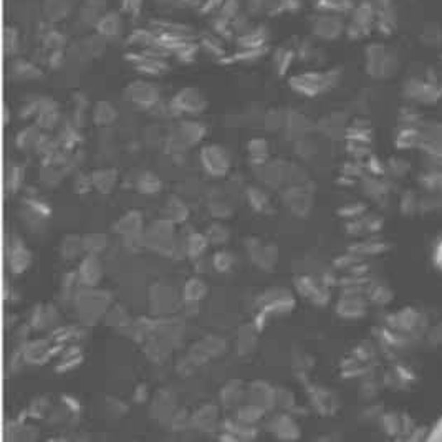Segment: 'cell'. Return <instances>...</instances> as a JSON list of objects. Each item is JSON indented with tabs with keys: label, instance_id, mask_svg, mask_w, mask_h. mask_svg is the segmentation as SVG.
<instances>
[{
	"label": "cell",
	"instance_id": "obj_11",
	"mask_svg": "<svg viewBox=\"0 0 442 442\" xmlns=\"http://www.w3.org/2000/svg\"><path fill=\"white\" fill-rule=\"evenodd\" d=\"M108 47V42L103 39L102 35H98L97 32H91L78 39V42L75 43L76 53L81 58H98L104 53V50Z\"/></svg>",
	"mask_w": 442,
	"mask_h": 442
},
{
	"label": "cell",
	"instance_id": "obj_12",
	"mask_svg": "<svg viewBox=\"0 0 442 442\" xmlns=\"http://www.w3.org/2000/svg\"><path fill=\"white\" fill-rule=\"evenodd\" d=\"M199 47H200V52L211 55V57L216 58L217 62L222 63L227 58L224 39H221V36L214 34V32L199 36Z\"/></svg>",
	"mask_w": 442,
	"mask_h": 442
},
{
	"label": "cell",
	"instance_id": "obj_28",
	"mask_svg": "<svg viewBox=\"0 0 442 442\" xmlns=\"http://www.w3.org/2000/svg\"><path fill=\"white\" fill-rule=\"evenodd\" d=\"M249 202L255 211H267L268 209V198L261 189H249Z\"/></svg>",
	"mask_w": 442,
	"mask_h": 442
},
{
	"label": "cell",
	"instance_id": "obj_15",
	"mask_svg": "<svg viewBox=\"0 0 442 442\" xmlns=\"http://www.w3.org/2000/svg\"><path fill=\"white\" fill-rule=\"evenodd\" d=\"M93 120L99 127H109L118 120V109L109 102H98L93 108Z\"/></svg>",
	"mask_w": 442,
	"mask_h": 442
},
{
	"label": "cell",
	"instance_id": "obj_10",
	"mask_svg": "<svg viewBox=\"0 0 442 442\" xmlns=\"http://www.w3.org/2000/svg\"><path fill=\"white\" fill-rule=\"evenodd\" d=\"M268 40H270V30L267 25L255 24L252 30L247 34L235 36L237 50H262L267 48Z\"/></svg>",
	"mask_w": 442,
	"mask_h": 442
},
{
	"label": "cell",
	"instance_id": "obj_34",
	"mask_svg": "<svg viewBox=\"0 0 442 442\" xmlns=\"http://www.w3.org/2000/svg\"><path fill=\"white\" fill-rule=\"evenodd\" d=\"M427 441L432 442H442V416L432 424L429 434H427Z\"/></svg>",
	"mask_w": 442,
	"mask_h": 442
},
{
	"label": "cell",
	"instance_id": "obj_31",
	"mask_svg": "<svg viewBox=\"0 0 442 442\" xmlns=\"http://www.w3.org/2000/svg\"><path fill=\"white\" fill-rule=\"evenodd\" d=\"M270 2L272 0H245V12L252 17L262 15V13L267 12V7Z\"/></svg>",
	"mask_w": 442,
	"mask_h": 442
},
{
	"label": "cell",
	"instance_id": "obj_26",
	"mask_svg": "<svg viewBox=\"0 0 442 442\" xmlns=\"http://www.w3.org/2000/svg\"><path fill=\"white\" fill-rule=\"evenodd\" d=\"M144 7V0H121L120 11L123 12V15L136 18L139 17V13L143 12Z\"/></svg>",
	"mask_w": 442,
	"mask_h": 442
},
{
	"label": "cell",
	"instance_id": "obj_2",
	"mask_svg": "<svg viewBox=\"0 0 442 442\" xmlns=\"http://www.w3.org/2000/svg\"><path fill=\"white\" fill-rule=\"evenodd\" d=\"M207 98L198 88L188 86L181 88L170 102V111L172 116H198L200 113L206 111Z\"/></svg>",
	"mask_w": 442,
	"mask_h": 442
},
{
	"label": "cell",
	"instance_id": "obj_19",
	"mask_svg": "<svg viewBox=\"0 0 442 442\" xmlns=\"http://www.w3.org/2000/svg\"><path fill=\"white\" fill-rule=\"evenodd\" d=\"M272 429H273V432H275V436L279 437V439H286V441L297 439L298 434H300L297 427H295V422L285 416L277 417L275 421H273Z\"/></svg>",
	"mask_w": 442,
	"mask_h": 442
},
{
	"label": "cell",
	"instance_id": "obj_6",
	"mask_svg": "<svg viewBox=\"0 0 442 442\" xmlns=\"http://www.w3.org/2000/svg\"><path fill=\"white\" fill-rule=\"evenodd\" d=\"M108 11V0H81L75 12L76 25H80L81 30L95 32L99 18Z\"/></svg>",
	"mask_w": 442,
	"mask_h": 442
},
{
	"label": "cell",
	"instance_id": "obj_3",
	"mask_svg": "<svg viewBox=\"0 0 442 442\" xmlns=\"http://www.w3.org/2000/svg\"><path fill=\"white\" fill-rule=\"evenodd\" d=\"M125 99L136 108L153 111L161 103V90L151 80H136L125 88Z\"/></svg>",
	"mask_w": 442,
	"mask_h": 442
},
{
	"label": "cell",
	"instance_id": "obj_1",
	"mask_svg": "<svg viewBox=\"0 0 442 442\" xmlns=\"http://www.w3.org/2000/svg\"><path fill=\"white\" fill-rule=\"evenodd\" d=\"M125 58L126 62H130L133 65V68L139 75L146 76V78H156V76L166 75L171 68V53L163 47L133 50V52H127Z\"/></svg>",
	"mask_w": 442,
	"mask_h": 442
},
{
	"label": "cell",
	"instance_id": "obj_7",
	"mask_svg": "<svg viewBox=\"0 0 442 442\" xmlns=\"http://www.w3.org/2000/svg\"><path fill=\"white\" fill-rule=\"evenodd\" d=\"M76 8H78L76 0H42L40 2L42 18L53 25L65 22L71 15H75Z\"/></svg>",
	"mask_w": 442,
	"mask_h": 442
},
{
	"label": "cell",
	"instance_id": "obj_17",
	"mask_svg": "<svg viewBox=\"0 0 442 442\" xmlns=\"http://www.w3.org/2000/svg\"><path fill=\"white\" fill-rule=\"evenodd\" d=\"M22 47V36L20 32L15 25H6L4 29V52L8 58H15Z\"/></svg>",
	"mask_w": 442,
	"mask_h": 442
},
{
	"label": "cell",
	"instance_id": "obj_32",
	"mask_svg": "<svg viewBox=\"0 0 442 442\" xmlns=\"http://www.w3.org/2000/svg\"><path fill=\"white\" fill-rule=\"evenodd\" d=\"M195 417H198V421H194V422H198V426L200 427L212 424V421L216 419V408H212V406L202 408L198 414H195Z\"/></svg>",
	"mask_w": 442,
	"mask_h": 442
},
{
	"label": "cell",
	"instance_id": "obj_8",
	"mask_svg": "<svg viewBox=\"0 0 442 442\" xmlns=\"http://www.w3.org/2000/svg\"><path fill=\"white\" fill-rule=\"evenodd\" d=\"M312 35L320 40H335L343 32V22L335 13L320 12L312 18Z\"/></svg>",
	"mask_w": 442,
	"mask_h": 442
},
{
	"label": "cell",
	"instance_id": "obj_21",
	"mask_svg": "<svg viewBox=\"0 0 442 442\" xmlns=\"http://www.w3.org/2000/svg\"><path fill=\"white\" fill-rule=\"evenodd\" d=\"M78 277L88 285L97 284L98 277H99V263L97 258H93V257L86 258V261L83 262V265H81L80 268Z\"/></svg>",
	"mask_w": 442,
	"mask_h": 442
},
{
	"label": "cell",
	"instance_id": "obj_37",
	"mask_svg": "<svg viewBox=\"0 0 442 442\" xmlns=\"http://www.w3.org/2000/svg\"><path fill=\"white\" fill-rule=\"evenodd\" d=\"M434 261H436V265L441 268L442 270V240L439 242V245L436 247V252H434Z\"/></svg>",
	"mask_w": 442,
	"mask_h": 442
},
{
	"label": "cell",
	"instance_id": "obj_9",
	"mask_svg": "<svg viewBox=\"0 0 442 442\" xmlns=\"http://www.w3.org/2000/svg\"><path fill=\"white\" fill-rule=\"evenodd\" d=\"M98 35H102L106 42H115L120 40L125 34V15L121 11H108L104 15L99 18L97 25Z\"/></svg>",
	"mask_w": 442,
	"mask_h": 442
},
{
	"label": "cell",
	"instance_id": "obj_16",
	"mask_svg": "<svg viewBox=\"0 0 442 442\" xmlns=\"http://www.w3.org/2000/svg\"><path fill=\"white\" fill-rule=\"evenodd\" d=\"M247 151L250 164H252L254 167L262 166V164H265L268 161V153H270L268 141L263 138H255L252 141H249Z\"/></svg>",
	"mask_w": 442,
	"mask_h": 442
},
{
	"label": "cell",
	"instance_id": "obj_23",
	"mask_svg": "<svg viewBox=\"0 0 442 442\" xmlns=\"http://www.w3.org/2000/svg\"><path fill=\"white\" fill-rule=\"evenodd\" d=\"M22 182H24V170H22L18 164H12L7 167V176H6V184L7 191L11 193H17L20 189Z\"/></svg>",
	"mask_w": 442,
	"mask_h": 442
},
{
	"label": "cell",
	"instance_id": "obj_25",
	"mask_svg": "<svg viewBox=\"0 0 442 442\" xmlns=\"http://www.w3.org/2000/svg\"><path fill=\"white\" fill-rule=\"evenodd\" d=\"M285 118L286 115H284V113L273 109V111H268L265 113V116H263V126L270 131H277L285 126Z\"/></svg>",
	"mask_w": 442,
	"mask_h": 442
},
{
	"label": "cell",
	"instance_id": "obj_22",
	"mask_svg": "<svg viewBox=\"0 0 442 442\" xmlns=\"http://www.w3.org/2000/svg\"><path fill=\"white\" fill-rule=\"evenodd\" d=\"M136 186H138V189L141 191V193L144 194H156L161 191L163 188V182L159 181L158 176H154L153 172H143L138 177V182H136Z\"/></svg>",
	"mask_w": 442,
	"mask_h": 442
},
{
	"label": "cell",
	"instance_id": "obj_35",
	"mask_svg": "<svg viewBox=\"0 0 442 442\" xmlns=\"http://www.w3.org/2000/svg\"><path fill=\"white\" fill-rule=\"evenodd\" d=\"M158 8H161L164 12H170V11H176V8H181L182 4L181 0H154Z\"/></svg>",
	"mask_w": 442,
	"mask_h": 442
},
{
	"label": "cell",
	"instance_id": "obj_33",
	"mask_svg": "<svg viewBox=\"0 0 442 442\" xmlns=\"http://www.w3.org/2000/svg\"><path fill=\"white\" fill-rule=\"evenodd\" d=\"M227 237H229V232H227L224 227H221V226H212L211 229H209V234H207V239L214 244L227 242Z\"/></svg>",
	"mask_w": 442,
	"mask_h": 442
},
{
	"label": "cell",
	"instance_id": "obj_4",
	"mask_svg": "<svg viewBox=\"0 0 442 442\" xmlns=\"http://www.w3.org/2000/svg\"><path fill=\"white\" fill-rule=\"evenodd\" d=\"M204 171L214 177H222L230 171L232 158L226 148L219 144L204 146L199 153Z\"/></svg>",
	"mask_w": 442,
	"mask_h": 442
},
{
	"label": "cell",
	"instance_id": "obj_24",
	"mask_svg": "<svg viewBox=\"0 0 442 442\" xmlns=\"http://www.w3.org/2000/svg\"><path fill=\"white\" fill-rule=\"evenodd\" d=\"M206 285H204L202 280L199 279H194V280H189L188 285L184 286V297L189 300V302H199L200 298L206 295Z\"/></svg>",
	"mask_w": 442,
	"mask_h": 442
},
{
	"label": "cell",
	"instance_id": "obj_30",
	"mask_svg": "<svg viewBox=\"0 0 442 442\" xmlns=\"http://www.w3.org/2000/svg\"><path fill=\"white\" fill-rule=\"evenodd\" d=\"M212 263L219 272H229L234 267V255L229 252H219L214 255Z\"/></svg>",
	"mask_w": 442,
	"mask_h": 442
},
{
	"label": "cell",
	"instance_id": "obj_29",
	"mask_svg": "<svg viewBox=\"0 0 442 442\" xmlns=\"http://www.w3.org/2000/svg\"><path fill=\"white\" fill-rule=\"evenodd\" d=\"M261 416H262V408H258V406L242 408V409H239V413H237V419H239L240 422H245V424H252V422L257 421Z\"/></svg>",
	"mask_w": 442,
	"mask_h": 442
},
{
	"label": "cell",
	"instance_id": "obj_14",
	"mask_svg": "<svg viewBox=\"0 0 442 442\" xmlns=\"http://www.w3.org/2000/svg\"><path fill=\"white\" fill-rule=\"evenodd\" d=\"M295 58H297L295 47H286V45H282V47L273 50V55H272L273 68H275V71L279 73V75H286L291 65H293Z\"/></svg>",
	"mask_w": 442,
	"mask_h": 442
},
{
	"label": "cell",
	"instance_id": "obj_27",
	"mask_svg": "<svg viewBox=\"0 0 442 442\" xmlns=\"http://www.w3.org/2000/svg\"><path fill=\"white\" fill-rule=\"evenodd\" d=\"M206 245H207V237L194 234V235H191V239L188 242V252L191 257L198 258L202 255L204 250H206Z\"/></svg>",
	"mask_w": 442,
	"mask_h": 442
},
{
	"label": "cell",
	"instance_id": "obj_18",
	"mask_svg": "<svg viewBox=\"0 0 442 442\" xmlns=\"http://www.w3.org/2000/svg\"><path fill=\"white\" fill-rule=\"evenodd\" d=\"M284 130L290 139L300 138V136L305 134V131H307V118H303L302 115H298V113H295V111L289 113L285 118Z\"/></svg>",
	"mask_w": 442,
	"mask_h": 442
},
{
	"label": "cell",
	"instance_id": "obj_5",
	"mask_svg": "<svg viewBox=\"0 0 442 442\" xmlns=\"http://www.w3.org/2000/svg\"><path fill=\"white\" fill-rule=\"evenodd\" d=\"M330 83V75L318 71H303L298 75H291L289 78V86L303 97H315L326 85Z\"/></svg>",
	"mask_w": 442,
	"mask_h": 442
},
{
	"label": "cell",
	"instance_id": "obj_36",
	"mask_svg": "<svg viewBox=\"0 0 442 442\" xmlns=\"http://www.w3.org/2000/svg\"><path fill=\"white\" fill-rule=\"evenodd\" d=\"M182 7H189V8H200V6L204 4V0H181Z\"/></svg>",
	"mask_w": 442,
	"mask_h": 442
},
{
	"label": "cell",
	"instance_id": "obj_13",
	"mask_svg": "<svg viewBox=\"0 0 442 442\" xmlns=\"http://www.w3.org/2000/svg\"><path fill=\"white\" fill-rule=\"evenodd\" d=\"M8 73L18 80H36L42 76V70L36 63L25 60V58H13V62L8 67Z\"/></svg>",
	"mask_w": 442,
	"mask_h": 442
},
{
	"label": "cell",
	"instance_id": "obj_20",
	"mask_svg": "<svg viewBox=\"0 0 442 442\" xmlns=\"http://www.w3.org/2000/svg\"><path fill=\"white\" fill-rule=\"evenodd\" d=\"M91 181H93L95 188L102 191V193H109L116 182V172L111 170L95 171L93 174H91Z\"/></svg>",
	"mask_w": 442,
	"mask_h": 442
}]
</instances>
